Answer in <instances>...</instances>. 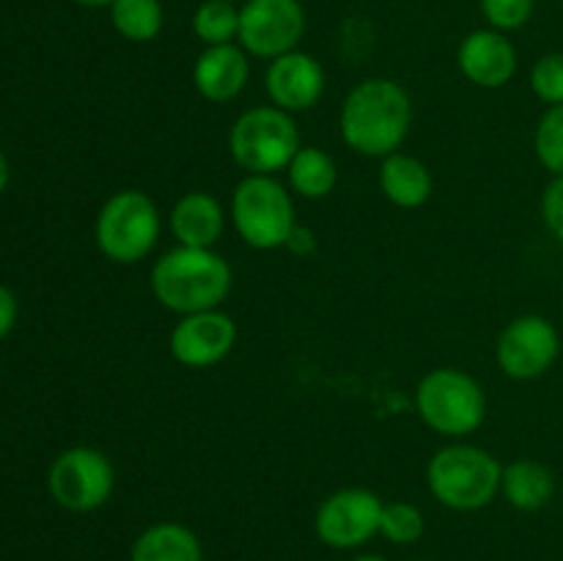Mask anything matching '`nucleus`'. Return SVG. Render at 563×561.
Listing matches in <instances>:
<instances>
[{
  "mask_svg": "<svg viewBox=\"0 0 563 561\" xmlns=\"http://www.w3.org/2000/svg\"><path fill=\"white\" fill-rule=\"evenodd\" d=\"M412 127V99L401 82L368 77L346 94L339 113L341 141L363 157L399 152Z\"/></svg>",
  "mask_w": 563,
  "mask_h": 561,
  "instance_id": "nucleus-1",
  "label": "nucleus"
},
{
  "mask_svg": "<svg viewBox=\"0 0 563 561\" xmlns=\"http://www.w3.org/2000/svg\"><path fill=\"white\" fill-rule=\"evenodd\" d=\"M231 284V264L214 248L176 245L154 262L148 275V286L159 306L179 317L220 308L229 297Z\"/></svg>",
  "mask_w": 563,
  "mask_h": 561,
  "instance_id": "nucleus-2",
  "label": "nucleus"
},
{
  "mask_svg": "<svg viewBox=\"0 0 563 561\" xmlns=\"http://www.w3.org/2000/svg\"><path fill=\"white\" fill-rule=\"evenodd\" d=\"M504 482L498 457L473 443H451L434 451L427 465V487L451 512H478L493 504Z\"/></svg>",
  "mask_w": 563,
  "mask_h": 561,
  "instance_id": "nucleus-3",
  "label": "nucleus"
},
{
  "mask_svg": "<svg viewBox=\"0 0 563 561\" xmlns=\"http://www.w3.org/2000/svg\"><path fill=\"white\" fill-rule=\"evenodd\" d=\"M229 220L253 251H280L297 229L291 190L275 176L247 174L231 193Z\"/></svg>",
  "mask_w": 563,
  "mask_h": 561,
  "instance_id": "nucleus-4",
  "label": "nucleus"
},
{
  "mask_svg": "<svg viewBox=\"0 0 563 561\" xmlns=\"http://www.w3.org/2000/svg\"><path fill=\"white\" fill-rule=\"evenodd\" d=\"M163 218L148 193L126 187L102 204L93 223L99 253L113 264H137L154 251Z\"/></svg>",
  "mask_w": 563,
  "mask_h": 561,
  "instance_id": "nucleus-5",
  "label": "nucleus"
},
{
  "mask_svg": "<svg viewBox=\"0 0 563 561\" xmlns=\"http://www.w3.org/2000/svg\"><path fill=\"white\" fill-rule=\"evenodd\" d=\"M421 421L445 438L473 435L487 418V394L473 374L454 366L432 369L421 377L416 391Z\"/></svg>",
  "mask_w": 563,
  "mask_h": 561,
  "instance_id": "nucleus-6",
  "label": "nucleus"
},
{
  "mask_svg": "<svg viewBox=\"0 0 563 561\" xmlns=\"http://www.w3.org/2000/svg\"><path fill=\"white\" fill-rule=\"evenodd\" d=\"M300 146V130H297L295 116L275 105L245 110L229 132L231 160L245 174L275 176L278 170L289 168L291 157Z\"/></svg>",
  "mask_w": 563,
  "mask_h": 561,
  "instance_id": "nucleus-7",
  "label": "nucleus"
},
{
  "mask_svg": "<svg viewBox=\"0 0 563 561\" xmlns=\"http://www.w3.org/2000/svg\"><path fill=\"white\" fill-rule=\"evenodd\" d=\"M113 462L93 446H71L60 451L47 473V490L55 504L77 515L102 509L113 495Z\"/></svg>",
  "mask_w": 563,
  "mask_h": 561,
  "instance_id": "nucleus-8",
  "label": "nucleus"
},
{
  "mask_svg": "<svg viewBox=\"0 0 563 561\" xmlns=\"http://www.w3.org/2000/svg\"><path fill=\"white\" fill-rule=\"evenodd\" d=\"M308 16L300 0H242L236 44L253 58L275 61L300 47Z\"/></svg>",
  "mask_w": 563,
  "mask_h": 561,
  "instance_id": "nucleus-9",
  "label": "nucleus"
},
{
  "mask_svg": "<svg viewBox=\"0 0 563 561\" xmlns=\"http://www.w3.org/2000/svg\"><path fill=\"white\" fill-rule=\"evenodd\" d=\"M561 355V333L548 317L522 314L515 317L495 341V363L517 383L539 380L555 366Z\"/></svg>",
  "mask_w": 563,
  "mask_h": 561,
  "instance_id": "nucleus-10",
  "label": "nucleus"
},
{
  "mask_svg": "<svg viewBox=\"0 0 563 561\" xmlns=\"http://www.w3.org/2000/svg\"><path fill=\"white\" fill-rule=\"evenodd\" d=\"M383 498L366 487H344L319 504L313 528L319 542L333 550H352L372 542L383 520Z\"/></svg>",
  "mask_w": 563,
  "mask_h": 561,
  "instance_id": "nucleus-11",
  "label": "nucleus"
},
{
  "mask_svg": "<svg viewBox=\"0 0 563 561\" xmlns=\"http://www.w3.org/2000/svg\"><path fill=\"white\" fill-rule=\"evenodd\" d=\"M236 339H240V328L231 319V314L209 308V311L179 317V322L170 330L168 350L181 366L209 369L231 355Z\"/></svg>",
  "mask_w": 563,
  "mask_h": 561,
  "instance_id": "nucleus-12",
  "label": "nucleus"
},
{
  "mask_svg": "<svg viewBox=\"0 0 563 561\" xmlns=\"http://www.w3.org/2000/svg\"><path fill=\"white\" fill-rule=\"evenodd\" d=\"M264 86H267V97L275 108L295 116L311 110L322 99L328 77H324L322 64L311 53L291 50V53L269 61Z\"/></svg>",
  "mask_w": 563,
  "mask_h": 561,
  "instance_id": "nucleus-13",
  "label": "nucleus"
},
{
  "mask_svg": "<svg viewBox=\"0 0 563 561\" xmlns=\"http://www.w3.org/2000/svg\"><path fill=\"white\" fill-rule=\"evenodd\" d=\"M456 66L467 82L495 91L515 80L517 50L509 33H500L495 28H478L460 42Z\"/></svg>",
  "mask_w": 563,
  "mask_h": 561,
  "instance_id": "nucleus-14",
  "label": "nucleus"
},
{
  "mask_svg": "<svg viewBox=\"0 0 563 561\" xmlns=\"http://www.w3.org/2000/svg\"><path fill=\"white\" fill-rule=\"evenodd\" d=\"M251 80V61L240 44L203 47L192 64V86L207 102H231L240 97Z\"/></svg>",
  "mask_w": 563,
  "mask_h": 561,
  "instance_id": "nucleus-15",
  "label": "nucleus"
},
{
  "mask_svg": "<svg viewBox=\"0 0 563 561\" xmlns=\"http://www.w3.org/2000/svg\"><path fill=\"white\" fill-rule=\"evenodd\" d=\"M229 212L207 190H190L174 204L168 215L170 234L185 248H214L223 237Z\"/></svg>",
  "mask_w": 563,
  "mask_h": 561,
  "instance_id": "nucleus-16",
  "label": "nucleus"
},
{
  "mask_svg": "<svg viewBox=\"0 0 563 561\" xmlns=\"http://www.w3.org/2000/svg\"><path fill=\"white\" fill-rule=\"evenodd\" d=\"M379 190L394 207L418 209L432 198L434 179L427 163L412 154L394 152L379 165Z\"/></svg>",
  "mask_w": 563,
  "mask_h": 561,
  "instance_id": "nucleus-17",
  "label": "nucleus"
},
{
  "mask_svg": "<svg viewBox=\"0 0 563 561\" xmlns=\"http://www.w3.org/2000/svg\"><path fill=\"white\" fill-rule=\"evenodd\" d=\"M130 561H203L201 539L181 522H152L132 542Z\"/></svg>",
  "mask_w": 563,
  "mask_h": 561,
  "instance_id": "nucleus-18",
  "label": "nucleus"
},
{
  "mask_svg": "<svg viewBox=\"0 0 563 561\" xmlns=\"http://www.w3.org/2000/svg\"><path fill=\"white\" fill-rule=\"evenodd\" d=\"M500 493L515 509L520 512H539L553 501L555 495V476L548 465L537 460H515L504 465V482Z\"/></svg>",
  "mask_w": 563,
  "mask_h": 561,
  "instance_id": "nucleus-19",
  "label": "nucleus"
},
{
  "mask_svg": "<svg viewBox=\"0 0 563 561\" xmlns=\"http://www.w3.org/2000/svg\"><path fill=\"white\" fill-rule=\"evenodd\" d=\"M289 190L306 201H322L339 185V168L335 160L319 146H300L286 168Z\"/></svg>",
  "mask_w": 563,
  "mask_h": 561,
  "instance_id": "nucleus-20",
  "label": "nucleus"
},
{
  "mask_svg": "<svg viewBox=\"0 0 563 561\" xmlns=\"http://www.w3.org/2000/svg\"><path fill=\"white\" fill-rule=\"evenodd\" d=\"M110 25L121 38L132 44H146L163 33L165 11L159 0H113Z\"/></svg>",
  "mask_w": 563,
  "mask_h": 561,
  "instance_id": "nucleus-21",
  "label": "nucleus"
},
{
  "mask_svg": "<svg viewBox=\"0 0 563 561\" xmlns=\"http://www.w3.org/2000/svg\"><path fill=\"white\" fill-rule=\"evenodd\" d=\"M192 33L203 47L234 44L240 36V9L225 0H203L192 14Z\"/></svg>",
  "mask_w": 563,
  "mask_h": 561,
  "instance_id": "nucleus-22",
  "label": "nucleus"
},
{
  "mask_svg": "<svg viewBox=\"0 0 563 561\" xmlns=\"http://www.w3.org/2000/svg\"><path fill=\"white\" fill-rule=\"evenodd\" d=\"M533 152L544 170L563 176V105L544 110L533 132Z\"/></svg>",
  "mask_w": 563,
  "mask_h": 561,
  "instance_id": "nucleus-23",
  "label": "nucleus"
},
{
  "mask_svg": "<svg viewBox=\"0 0 563 561\" xmlns=\"http://www.w3.org/2000/svg\"><path fill=\"white\" fill-rule=\"evenodd\" d=\"M427 531L423 512L407 501H390L383 506V520H379V534L394 544H412Z\"/></svg>",
  "mask_w": 563,
  "mask_h": 561,
  "instance_id": "nucleus-24",
  "label": "nucleus"
},
{
  "mask_svg": "<svg viewBox=\"0 0 563 561\" xmlns=\"http://www.w3.org/2000/svg\"><path fill=\"white\" fill-rule=\"evenodd\" d=\"M487 28L500 33H515L531 22L537 0H478Z\"/></svg>",
  "mask_w": 563,
  "mask_h": 561,
  "instance_id": "nucleus-25",
  "label": "nucleus"
},
{
  "mask_svg": "<svg viewBox=\"0 0 563 561\" xmlns=\"http://www.w3.org/2000/svg\"><path fill=\"white\" fill-rule=\"evenodd\" d=\"M531 91L544 105H563V53H548L533 64Z\"/></svg>",
  "mask_w": 563,
  "mask_h": 561,
  "instance_id": "nucleus-26",
  "label": "nucleus"
},
{
  "mask_svg": "<svg viewBox=\"0 0 563 561\" xmlns=\"http://www.w3.org/2000/svg\"><path fill=\"white\" fill-rule=\"evenodd\" d=\"M542 220L550 234L563 245V176H553L542 193Z\"/></svg>",
  "mask_w": 563,
  "mask_h": 561,
  "instance_id": "nucleus-27",
  "label": "nucleus"
},
{
  "mask_svg": "<svg viewBox=\"0 0 563 561\" xmlns=\"http://www.w3.org/2000/svg\"><path fill=\"white\" fill-rule=\"evenodd\" d=\"M16 322V297L9 286L0 284V339L11 333Z\"/></svg>",
  "mask_w": 563,
  "mask_h": 561,
  "instance_id": "nucleus-28",
  "label": "nucleus"
},
{
  "mask_svg": "<svg viewBox=\"0 0 563 561\" xmlns=\"http://www.w3.org/2000/svg\"><path fill=\"white\" fill-rule=\"evenodd\" d=\"M286 251L295 253V256H311L313 251H317V237H313L311 229H302V226H297L295 231H291L289 242H286Z\"/></svg>",
  "mask_w": 563,
  "mask_h": 561,
  "instance_id": "nucleus-29",
  "label": "nucleus"
},
{
  "mask_svg": "<svg viewBox=\"0 0 563 561\" xmlns=\"http://www.w3.org/2000/svg\"><path fill=\"white\" fill-rule=\"evenodd\" d=\"M5 185H9V160L0 152V193L5 190Z\"/></svg>",
  "mask_w": 563,
  "mask_h": 561,
  "instance_id": "nucleus-30",
  "label": "nucleus"
},
{
  "mask_svg": "<svg viewBox=\"0 0 563 561\" xmlns=\"http://www.w3.org/2000/svg\"><path fill=\"white\" fill-rule=\"evenodd\" d=\"M77 6H86V9H110L113 0H75Z\"/></svg>",
  "mask_w": 563,
  "mask_h": 561,
  "instance_id": "nucleus-31",
  "label": "nucleus"
},
{
  "mask_svg": "<svg viewBox=\"0 0 563 561\" xmlns=\"http://www.w3.org/2000/svg\"><path fill=\"white\" fill-rule=\"evenodd\" d=\"M355 561H388V559H385V556H379V553H361Z\"/></svg>",
  "mask_w": 563,
  "mask_h": 561,
  "instance_id": "nucleus-32",
  "label": "nucleus"
},
{
  "mask_svg": "<svg viewBox=\"0 0 563 561\" xmlns=\"http://www.w3.org/2000/svg\"><path fill=\"white\" fill-rule=\"evenodd\" d=\"M225 3H240V0H225Z\"/></svg>",
  "mask_w": 563,
  "mask_h": 561,
  "instance_id": "nucleus-33",
  "label": "nucleus"
},
{
  "mask_svg": "<svg viewBox=\"0 0 563 561\" xmlns=\"http://www.w3.org/2000/svg\"><path fill=\"white\" fill-rule=\"evenodd\" d=\"M421 561H429V559H421Z\"/></svg>",
  "mask_w": 563,
  "mask_h": 561,
  "instance_id": "nucleus-34",
  "label": "nucleus"
}]
</instances>
